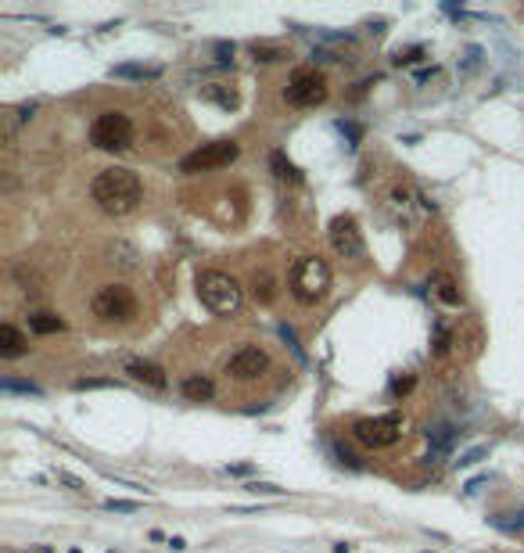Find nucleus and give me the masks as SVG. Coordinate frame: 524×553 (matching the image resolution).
<instances>
[{
  "label": "nucleus",
  "mask_w": 524,
  "mask_h": 553,
  "mask_svg": "<svg viewBox=\"0 0 524 553\" xmlns=\"http://www.w3.org/2000/svg\"><path fill=\"white\" fill-rule=\"evenodd\" d=\"M140 176L133 169H104V173L94 176L90 183V198L97 201L101 212L108 216H130V212L140 205Z\"/></svg>",
  "instance_id": "1"
},
{
  "label": "nucleus",
  "mask_w": 524,
  "mask_h": 553,
  "mask_svg": "<svg viewBox=\"0 0 524 553\" xmlns=\"http://www.w3.org/2000/svg\"><path fill=\"white\" fill-rule=\"evenodd\" d=\"M287 284H291V295H295L302 306H312L330 291V266L320 259V255H302V259H295V266H291Z\"/></svg>",
  "instance_id": "2"
},
{
  "label": "nucleus",
  "mask_w": 524,
  "mask_h": 553,
  "mask_svg": "<svg viewBox=\"0 0 524 553\" xmlns=\"http://www.w3.org/2000/svg\"><path fill=\"white\" fill-rule=\"evenodd\" d=\"M194 288H198V299H201V306H205L208 313L230 316V313L241 309V284H237L230 273L205 270V273H198Z\"/></svg>",
  "instance_id": "3"
},
{
  "label": "nucleus",
  "mask_w": 524,
  "mask_h": 553,
  "mask_svg": "<svg viewBox=\"0 0 524 553\" xmlns=\"http://www.w3.org/2000/svg\"><path fill=\"white\" fill-rule=\"evenodd\" d=\"M90 144L97 151H126L133 144V122L126 112H101L90 122Z\"/></svg>",
  "instance_id": "4"
},
{
  "label": "nucleus",
  "mask_w": 524,
  "mask_h": 553,
  "mask_svg": "<svg viewBox=\"0 0 524 553\" xmlns=\"http://www.w3.org/2000/svg\"><path fill=\"white\" fill-rule=\"evenodd\" d=\"M327 94H330L327 90V76L320 69H312V65L291 72L287 90H284L287 104H295V108H316V104L327 101Z\"/></svg>",
  "instance_id": "5"
},
{
  "label": "nucleus",
  "mask_w": 524,
  "mask_h": 553,
  "mask_svg": "<svg viewBox=\"0 0 524 553\" xmlns=\"http://www.w3.org/2000/svg\"><path fill=\"white\" fill-rule=\"evenodd\" d=\"M94 316H101V320H112V324H126L137 316V295L126 288V284H104L94 302H90Z\"/></svg>",
  "instance_id": "6"
},
{
  "label": "nucleus",
  "mask_w": 524,
  "mask_h": 553,
  "mask_svg": "<svg viewBox=\"0 0 524 553\" xmlns=\"http://www.w3.org/2000/svg\"><path fill=\"white\" fill-rule=\"evenodd\" d=\"M241 155V144L237 140H208V144H201L198 151H191L183 162H180V173H187V176H194V173H208V169H223V165H230Z\"/></svg>",
  "instance_id": "7"
},
{
  "label": "nucleus",
  "mask_w": 524,
  "mask_h": 553,
  "mask_svg": "<svg viewBox=\"0 0 524 553\" xmlns=\"http://www.w3.org/2000/svg\"><path fill=\"white\" fill-rule=\"evenodd\" d=\"M355 442L370 445V449H388L403 438V417L399 413H384V417H363L352 424Z\"/></svg>",
  "instance_id": "8"
},
{
  "label": "nucleus",
  "mask_w": 524,
  "mask_h": 553,
  "mask_svg": "<svg viewBox=\"0 0 524 553\" xmlns=\"http://www.w3.org/2000/svg\"><path fill=\"white\" fill-rule=\"evenodd\" d=\"M327 233H330V248L338 251L341 259H363L366 245H363V233H360L352 216H334Z\"/></svg>",
  "instance_id": "9"
},
{
  "label": "nucleus",
  "mask_w": 524,
  "mask_h": 553,
  "mask_svg": "<svg viewBox=\"0 0 524 553\" xmlns=\"http://www.w3.org/2000/svg\"><path fill=\"white\" fill-rule=\"evenodd\" d=\"M266 367H269V356H266L262 349H255V345H244L241 352L230 356L226 374L237 377V381H255V377L266 374Z\"/></svg>",
  "instance_id": "10"
},
{
  "label": "nucleus",
  "mask_w": 524,
  "mask_h": 553,
  "mask_svg": "<svg viewBox=\"0 0 524 553\" xmlns=\"http://www.w3.org/2000/svg\"><path fill=\"white\" fill-rule=\"evenodd\" d=\"M431 288H434V299L442 302V306H449V309H459V306H464V295H459V284H456L453 273H442V270H438V273L431 276Z\"/></svg>",
  "instance_id": "11"
},
{
  "label": "nucleus",
  "mask_w": 524,
  "mask_h": 553,
  "mask_svg": "<svg viewBox=\"0 0 524 553\" xmlns=\"http://www.w3.org/2000/svg\"><path fill=\"white\" fill-rule=\"evenodd\" d=\"M26 352H29L26 334L18 331L15 324H0V356H4V359H18V356H26Z\"/></svg>",
  "instance_id": "12"
},
{
  "label": "nucleus",
  "mask_w": 524,
  "mask_h": 553,
  "mask_svg": "<svg viewBox=\"0 0 524 553\" xmlns=\"http://www.w3.org/2000/svg\"><path fill=\"white\" fill-rule=\"evenodd\" d=\"M126 374H130L133 381H144V385H151V388H165V385H169L165 370H162L158 363H144V359H133V363H126Z\"/></svg>",
  "instance_id": "13"
},
{
  "label": "nucleus",
  "mask_w": 524,
  "mask_h": 553,
  "mask_svg": "<svg viewBox=\"0 0 524 553\" xmlns=\"http://www.w3.org/2000/svg\"><path fill=\"white\" fill-rule=\"evenodd\" d=\"M180 392H183V399H191V402H208V399L216 395V385L208 377H201V374H191V377L180 381Z\"/></svg>",
  "instance_id": "14"
},
{
  "label": "nucleus",
  "mask_w": 524,
  "mask_h": 553,
  "mask_svg": "<svg viewBox=\"0 0 524 553\" xmlns=\"http://www.w3.org/2000/svg\"><path fill=\"white\" fill-rule=\"evenodd\" d=\"M29 331H33V334H61V331H65V320H61L58 313L40 309V313L29 316Z\"/></svg>",
  "instance_id": "15"
},
{
  "label": "nucleus",
  "mask_w": 524,
  "mask_h": 553,
  "mask_svg": "<svg viewBox=\"0 0 524 553\" xmlns=\"http://www.w3.org/2000/svg\"><path fill=\"white\" fill-rule=\"evenodd\" d=\"M428 438H431V453L442 456V453H449V445L456 438V428H453V424H434V428L428 431Z\"/></svg>",
  "instance_id": "16"
},
{
  "label": "nucleus",
  "mask_w": 524,
  "mask_h": 553,
  "mask_svg": "<svg viewBox=\"0 0 524 553\" xmlns=\"http://www.w3.org/2000/svg\"><path fill=\"white\" fill-rule=\"evenodd\" d=\"M255 299L262 306H269V302L277 299V284H273V276H269V273H255Z\"/></svg>",
  "instance_id": "17"
},
{
  "label": "nucleus",
  "mask_w": 524,
  "mask_h": 553,
  "mask_svg": "<svg viewBox=\"0 0 524 553\" xmlns=\"http://www.w3.org/2000/svg\"><path fill=\"white\" fill-rule=\"evenodd\" d=\"M112 76H119V79H155V76H158V69H144V65H115V69H112Z\"/></svg>",
  "instance_id": "18"
},
{
  "label": "nucleus",
  "mask_w": 524,
  "mask_h": 553,
  "mask_svg": "<svg viewBox=\"0 0 524 553\" xmlns=\"http://www.w3.org/2000/svg\"><path fill=\"white\" fill-rule=\"evenodd\" d=\"M269 165H273V173H277L280 180H302V176H298V169L291 165V162H287L280 151H273V155H269Z\"/></svg>",
  "instance_id": "19"
},
{
  "label": "nucleus",
  "mask_w": 524,
  "mask_h": 553,
  "mask_svg": "<svg viewBox=\"0 0 524 553\" xmlns=\"http://www.w3.org/2000/svg\"><path fill=\"white\" fill-rule=\"evenodd\" d=\"M0 388H4V392H22V395H44V392H40V385H33V381H15V377H4V381H0Z\"/></svg>",
  "instance_id": "20"
},
{
  "label": "nucleus",
  "mask_w": 524,
  "mask_h": 553,
  "mask_svg": "<svg viewBox=\"0 0 524 553\" xmlns=\"http://www.w3.org/2000/svg\"><path fill=\"white\" fill-rule=\"evenodd\" d=\"M413 385H416V377H413V374L395 377V381H391V395H395V399H403V395H409V392H413Z\"/></svg>",
  "instance_id": "21"
},
{
  "label": "nucleus",
  "mask_w": 524,
  "mask_h": 553,
  "mask_svg": "<svg viewBox=\"0 0 524 553\" xmlns=\"http://www.w3.org/2000/svg\"><path fill=\"white\" fill-rule=\"evenodd\" d=\"M251 51H255V58H259V61H280V58H287L280 47H269V44H255Z\"/></svg>",
  "instance_id": "22"
},
{
  "label": "nucleus",
  "mask_w": 524,
  "mask_h": 553,
  "mask_svg": "<svg viewBox=\"0 0 524 553\" xmlns=\"http://www.w3.org/2000/svg\"><path fill=\"white\" fill-rule=\"evenodd\" d=\"M421 58H424V47H409L406 54L403 51L395 54V65H413V61H421Z\"/></svg>",
  "instance_id": "23"
},
{
  "label": "nucleus",
  "mask_w": 524,
  "mask_h": 553,
  "mask_svg": "<svg viewBox=\"0 0 524 553\" xmlns=\"http://www.w3.org/2000/svg\"><path fill=\"white\" fill-rule=\"evenodd\" d=\"M280 338H284V342L291 345V352H295L298 359H305V356H302V345H298V338H295V331H291L287 324H280Z\"/></svg>",
  "instance_id": "24"
},
{
  "label": "nucleus",
  "mask_w": 524,
  "mask_h": 553,
  "mask_svg": "<svg viewBox=\"0 0 524 553\" xmlns=\"http://www.w3.org/2000/svg\"><path fill=\"white\" fill-rule=\"evenodd\" d=\"M104 506H108V510H119V514H133V510H140V503H133V500H108Z\"/></svg>",
  "instance_id": "25"
},
{
  "label": "nucleus",
  "mask_w": 524,
  "mask_h": 553,
  "mask_svg": "<svg viewBox=\"0 0 524 553\" xmlns=\"http://www.w3.org/2000/svg\"><path fill=\"white\" fill-rule=\"evenodd\" d=\"M485 453H489L485 445H477V449H471V453H464V456H459V460H456V467H474V463H477L481 456H485Z\"/></svg>",
  "instance_id": "26"
},
{
  "label": "nucleus",
  "mask_w": 524,
  "mask_h": 553,
  "mask_svg": "<svg viewBox=\"0 0 524 553\" xmlns=\"http://www.w3.org/2000/svg\"><path fill=\"white\" fill-rule=\"evenodd\" d=\"M248 488H251V493H255V496H259V493H262V496H280V493H284V488L269 485V481H251Z\"/></svg>",
  "instance_id": "27"
},
{
  "label": "nucleus",
  "mask_w": 524,
  "mask_h": 553,
  "mask_svg": "<svg viewBox=\"0 0 524 553\" xmlns=\"http://www.w3.org/2000/svg\"><path fill=\"white\" fill-rule=\"evenodd\" d=\"M58 481H65L72 493H87V485H83L79 478H72V474H65V471H58Z\"/></svg>",
  "instance_id": "28"
},
{
  "label": "nucleus",
  "mask_w": 524,
  "mask_h": 553,
  "mask_svg": "<svg viewBox=\"0 0 524 553\" xmlns=\"http://www.w3.org/2000/svg\"><path fill=\"white\" fill-rule=\"evenodd\" d=\"M216 54H219L223 65H226V61H234V44H216Z\"/></svg>",
  "instance_id": "29"
},
{
  "label": "nucleus",
  "mask_w": 524,
  "mask_h": 553,
  "mask_svg": "<svg viewBox=\"0 0 524 553\" xmlns=\"http://www.w3.org/2000/svg\"><path fill=\"white\" fill-rule=\"evenodd\" d=\"M338 130H341V133H348V140H352V147H355V144H360V130H355V126H352V122H338Z\"/></svg>",
  "instance_id": "30"
},
{
  "label": "nucleus",
  "mask_w": 524,
  "mask_h": 553,
  "mask_svg": "<svg viewBox=\"0 0 524 553\" xmlns=\"http://www.w3.org/2000/svg\"><path fill=\"white\" fill-rule=\"evenodd\" d=\"M112 385V381H76V388H104Z\"/></svg>",
  "instance_id": "31"
},
{
  "label": "nucleus",
  "mask_w": 524,
  "mask_h": 553,
  "mask_svg": "<svg viewBox=\"0 0 524 553\" xmlns=\"http://www.w3.org/2000/svg\"><path fill=\"white\" fill-rule=\"evenodd\" d=\"M251 471H255L251 463H237V467H230V474H251Z\"/></svg>",
  "instance_id": "32"
},
{
  "label": "nucleus",
  "mask_w": 524,
  "mask_h": 553,
  "mask_svg": "<svg viewBox=\"0 0 524 553\" xmlns=\"http://www.w3.org/2000/svg\"><path fill=\"white\" fill-rule=\"evenodd\" d=\"M169 546H173V550H187V543H183L180 536H173V539H169Z\"/></svg>",
  "instance_id": "33"
},
{
  "label": "nucleus",
  "mask_w": 524,
  "mask_h": 553,
  "mask_svg": "<svg viewBox=\"0 0 524 553\" xmlns=\"http://www.w3.org/2000/svg\"><path fill=\"white\" fill-rule=\"evenodd\" d=\"M108 553H115V550H108Z\"/></svg>",
  "instance_id": "34"
},
{
  "label": "nucleus",
  "mask_w": 524,
  "mask_h": 553,
  "mask_svg": "<svg viewBox=\"0 0 524 553\" xmlns=\"http://www.w3.org/2000/svg\"><path fill=\"white\" fill-rule=\"evenodd\" d=\"M424 553H428V550H424Z\"/></svg>",
  "instance_id": "35"
}]
</instances>
